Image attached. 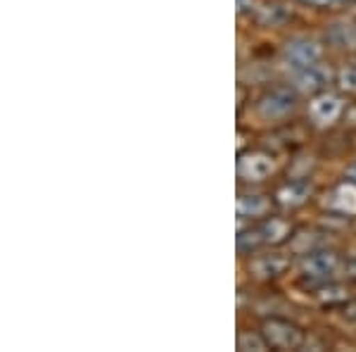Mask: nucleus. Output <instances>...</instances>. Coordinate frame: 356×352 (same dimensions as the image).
Masks as SVG:
<instances>
[{
    "label": "nucleus",
    "instance_id": "obj_1",
    "mask_svg": "<svg viewBox=\"0 0 356 352\" xmlns=\"http://www.w3.org/2000/svg\"><path fill=\"white\" fill-rule=\"evenodd\" d=\"M261 336L273 350H297L304 345V331L285 319H266L261 326Z\"/></svg>",
    "mask_w": 356,
    "mask_h": 352
},
{
    "label": "nucleus",
    "instance_id": "obj_2",
    "mask_svg": "<svg viewBox=\"0 0 356 352\" xmlns=\"http://www.w3.org/2000/svg\"><path fill=\"white\" fill-rule=\"evenodd\" d=\"M340 269V257L335 252H309L307 257L302 259V271L304 276L316 281H325L330 279L332 274H337Z\"/></svg>",
    "mask_w": 356,
    "mask_h": 352
},
{
    "label": "nucleus",
    "instance_id": "obj_3",
    "mask_svg": "<svg viewBox=\"0 0 356 352\" xmlns=\"http://www.w3.org/2000/svg\"><path fill=\"white\" fill-rule=\"evenodd\" d=\"M292 107H295V93L290 89H271L259 100V112L266 119L285 117Z\"/></svg>",
    "mask_w": 356,
    "mask_h": 352
},
{
    "label": "nucleus",
    "instance_id": "obj_4",
    "mask_svg": "<svg viewBox=\"0 0 356 352\" xmlns=\"http://www.w3.org/2000/svg\"><path fill=\"white\" fill-rule=\"evenodd\" d=\"M321 60V50L316 43H309V41H297L292 43L288 48V62L292 69H304V67H312L316 62Z\"/></svg>",
    "mask_w": 356,
    "mask_h": 352
},
{
    "label": "nucleus",
    "instance_id": "obj_5",
    "mask_svg": "<svg viewBox=\"0 0 356 352\" xmlns=\"http://www.w3.org/2000/svg\"><path fill=\"white\" fill-rule=\"evenodd\" d=\"M297 82H300L302 89H307V91H323L325 84L330 82V74L325 72L321 62H316V65L304 67L297 72Z\"/></svg>",
    "mask_w": 356,
    "mask_h": 352
},
{
    "label": "nucleus",
    "instance_id": "obj_6",
    "mask_svg": "<svg viewBox=\"0 0 356 352\" xmlns=\"http://www.w3.org/2000/svg\"><path fill=\"white\" fill-rule=\"evenodd\" d=\"M288 259L278 252H271V255H261L259 259H254V269L261 279H273V276H280L285 269H288Z\"/></svg>",
    "mask_w": 356,
    "mask_h": 352
},
{
    "label": "nucleus",
    "instance_id": "obj_7",
    "mask_svg": "<svg viewBox=\"0 0 356 352\" xmlns=\"http://www.w3.org/2000/svg\"><path fill=\"white\" fill-rule=\"evenodd\" d=\"M342 109V100L335 95H321L318 100H314V117L318 119V122H328V119H335L337 114H340Z\"/></svg>",
    "mask_w": 356,
    "mask_h": 352
},
{
    "label": "nucleus",
    "instance_id": "obj_8",
    "mask_svg": "<svg viewBox=\"0 0 356 352\" xmlns=\"http://www.w3.org/2000/svg\"><path fill=\"white\" fill-rule=\"evenodd\" d=\"M240 200H245V203H250V210L240 212V215H252V217H259V215H266L268 210V203L264 200V195H243Z\"/></svg>",
    "mask_w": 356,
    "mask_h": 352
},
{
    "label": "nucleus",
    "instance_id": "obj_9",
    "mask_svg": "<svg viewBox=\"0 0 356 352\" xmlns=\"http://www.w3.org/2000/svg\"><path fill=\"white\" fill-rule=\"evenodd\" d=\"M302 3L316 5V8H325V5H335V3H342V0H302Z\"/></svg>",
    "mask_w": 356,
    "mask_h": 352
},
{
    "label": "nucleus",
    "instance_id": "obj_10",
    "mask_svg": "<svg viewBox=\"0 0 356 352\" xmlns=\"http://www.w3.org/2000/svg\"><path fill=\"white\" fill-rule=\"evenodd\" d=\"M349 176H352V181H356V164L352 167V169H349Z\"/></svg>",
    "mask_w": 356,
    "mask_h": 352
}]
</instances>
